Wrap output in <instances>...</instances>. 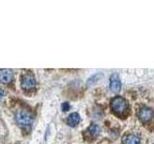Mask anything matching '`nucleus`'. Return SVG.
Returning <instances> with one entry per match:
<instances>
[{"label":"nucleus","instance_id":"obj_1","mask_svg":"<svg viewBox=\"0 0 154 144\" xmlns=\"http://www.w3.org/2000/svg\"><path fill=\"white\" fill-rule=\"evenodd\" d=\"M14 118H16L17 123L21 127H29L31 126L33 121H34V117L33 115L23 109H19L14 114Z\"/></svg>","mask_w":154,"mask_h":144},{"label":"nucleus","instance_id":"obj_2","mask_svg":"<svg viewBox=\"0 0 154 144\" xmlns=\"http://www.w3.org/2000/svg\"><path fill=\"white\" fill-rule=\"evenodd\" d=\"M111 108L115 112L122 113L127 109V102L122 97H115L111 101Z\"/></svg>","mask_w":154,"mask_h":144},{"label":"nucleus","instance_id":"obj_3","mask_svg":"<svg viewBox=\"0 0 154 144\" xmlns=\"http://www.w3.org/2000/svg\"><path fill=\"white\" fill-rule=\"evenodd\" d=\"M36 86V80L34 78L33 75H25L22 77V80H21V86L22 88L24 89H31L34 88Z\"/></svg>","mask_w":154,"mask_h":144},{"label":"nucleus","instance_id":"obj_4","mask_svg":"<svg viewBox=\"0 0 154 144\" xmlns=\"http://www.w3.org/2000/svg\"><path fill=\"white\" fill-rule=\"evenodd\" d=\"M110 88L113 92H119L122 88V82L118 74H112L110 77Z\"/></svg>","mask_w":154,"mask_h":144},{"label":"nucleus","instance_id":"obj_5","mask_svg":"<svg viewBox=\"0 0 154 144\" xmlns=\"http://www.w3.org/2000/svg\"><path fill=\"white\" fill-rule=\"evenodd\" d=\"M14 78V73L11 69L4 68L0 70V82L3 84H9L11 83Z\"/></svg>","mask_w":154,"mask_h":144},{"label":"nucleus","instance_id":"obj_6","mask_svg":"<svg viewBox=\"0 0 154 144\" xmlns=\"http://www.w3.org/2000/svg\"><path fill=\"white\" fill-rule=\"evenodd\" d=\"M139 117L142 121H149L152 117V110L148 108H143L140 110Z\"/></svg>","mask_w":154,"mask_h":144},{"label":"nucleus","instance_id":"obj_7","mask_svg":"<svg viewBox=\"0 0 154 144\" xmlns=\"http://www.w3.org/2000/svg\"><path fill=\"white\" fill-rule=\"evenodd\" d=\"M79 122H80V115L77 112H73L69 114V116L66 119V123L67 125H69L70 127H75Z\"/></svg>","mask_w":154,"mask_h":144},{"label":"nucleus","instance_id":"obj_8","mask_svg":"<svg viewBox=\"0 0 154 144\" xmlns=\"http://www.w3.org/2000/svg\"><path fill=\"white\" fill-rule=\"evenodd\" d=\"M124 144H141V139L138 136L135 134H129V136H125L123 139Z\"/></svg>","mask_w":154,"mask_h":144},{"label":"nucleus","instance_id":"obj_9","mask_svg":"<svg viewBox=\"0 0 154 144\" xmlns=\"http://www.w3.org/2000/svg\"><path fill=\"white\" fill-rule=\"evenodd\" d=\"M89 132L91 133V134H93V136H95L100 133V127L97 124H91L89 128Z\"/></svg>","mask_w":154,"mask_h":144},{"label":"nucleus","instance_id":"obj_10","mask_svg":"<svg viewBox=\"0 0 154 144\" xmlns=\"http://www.w3.org/2000/svg\"><path fill=\"white\" fill-rule=\"evenodd\" d=\"M61 108H62V110L63 112H69V109H70V105L67 103V102H65V103H63L62 105H61Z\"/></svg>","mask_w":154,"mask_h":144},{"label":"nucleus","instance_id":"obj_11","mask_svg":"<svg viewBox=\"0 0 154 144\" xmlns=\"http://www.w3.org/2000/svg\"><path fill=\"white\" fill-rule=\"evenodd\" d=\"M3 96H4V91L2 89H0V100L3 98Z\"/></svg>","mask_w":154,"mask_h":144}]
</instances>
